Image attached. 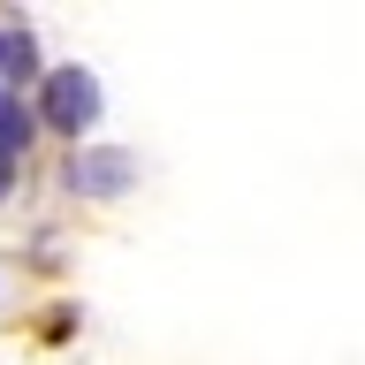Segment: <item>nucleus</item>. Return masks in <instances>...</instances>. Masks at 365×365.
<instances>
[{
  "instance_id": "1",
  "label": "nucleus",
  "mask_w": 365,
  "mask_h": 365,
  "mask_svg": "<svg viewBox=\"0 0 365 365\" xmlns=\"http://www.w3.org/2000/svg\"><path fill=\"white\" fill-rule=\"evenodd\" d=\"M46 107H53V122H61V130H84L91 107H99V91H91L84 76H53V99H46Z\"/></svg>"
},
{
  "instance_id": "2",
  "label": "nucleus",
  "mask_w": 365,
  "mask_h": 365,
  "mask_svg": "<svg viewBox=\"0 0 365 365\" xmlns=\"http://www.w3.org/2000/svg\"><path fill=\"white\" fill-rule=\"evenodd\" d=\"M23 130H31L23 99H0V160H16V153H23Z\"/></svg>"
},
{
  "instance_id": "3",
  "label": "nucleus",
  "mask_w": 365,
  "mask_h": 365,
  "mask_svg": "<svg viewBox=\"0 0 365 365\" xmlns=\"http://www.w3.org/2000/svg\"><path fill=\"white\" fill-rule=\"evenodd\" d=\"M0 53H8V46H0Z\"/></svg>"
}]
</instances>
